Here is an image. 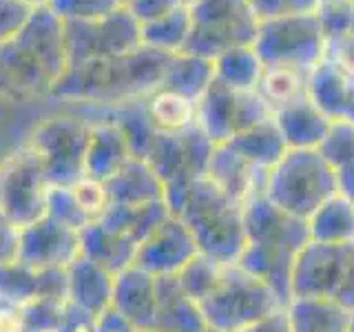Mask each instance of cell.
I'll return each mask as SVG.
<instances>
[{
    "mask_svg": "<svg viewBox=\"0 0 354 332\" xmlns=\"http://www.w3.org/2000/svg\"><path fill=\"white\" fill-rule=\"evenodd\" d=\"M66 66L64 22L47 5L36 7L16 36L0 44V98L31 102L51 95Z\"/></svg>",
    "mask_w": 354,
    "mask_h": 332,
    "instance_id": "6da1fadb",
    "label": "cell"
},
{
    "mask_svg": "<svg viewBox=\"0 0 354 332\" xmlns=\"http://www.w3.org/2000/svg\"><path fill=\"white\" fill-rule=\"evenodd\" d=\"M173 55L151 47L66 66L53 98L91 107H115L153 93Z\"/></svg>",
    "mask_w": 354,
    "mask_h": 332,
    "instance_id": "7a4b0ae2",
    "label": "cell"
},
{
    "mask_svg": "<svg viewBox=\"0 0 354 332\" xmlns=\"http://www.w3.org/2000/svg\"><path fill=\"white\" fill-rule=\"evenodd\" d=\"M243 246L237 264L290 302V277L299 250L310 241L308 221L283 213L263 191L243 199Z\"/></svg>",
    "mask_w": 354,
    "mask_h": 332,
    "instance_id": "3957f363",
    "label": "cell"
},
{
    "mask_svg": "<svg viewBox=\"0 0 354 332\" xmlns=\"http://www.w3.org/2000/svg\"><path fill=\"white\" fill-rule=\"evenodd\" d=\"M164 202L171 215L182 219V224L191 230L199 255L224 266L237 264L246 246L241 202L226 195L206 175H199L184 186L166 188Z\"/></svg>",
    "mask_w": 354,
    "mask_h": 332,
    "instance_id": "277c9868",
    "label": "cell"
},
{
    "mask_svg": "<svg viewBox=\"0 0 354 332\" xmlns=\"http://www.w3.org/2000/svg\"><path fill=\"white\" fill-rule=\"evenodd\" d=\"M263 195L283 213L308 219L321 204L337 195L335 169L317 149H288L266 173Z\"/></svg>",
    "mask_w": 354,
    "mask_h": 332,
    "instance_id": "5b68a950",
    "label": "cell"
},
{
    "mask_svg": "<svg viewBox=\"0 0 354 332\" xmlns=\"http://www.w3.org/2000/svg\"><path fill=\"white\" fill-rule=\"evenodd\" d=\"M197 304L206 326L217 332H235L286 308V302L270 286L243 270L239 264L221 266L215 284Z\"/></svg>",
    "mask_w": 354,
    "mask_h": 332,
    "instance_id": "8992f818",
    "label": "cell"
},
{
    "mask_svg": "<svg viewBox=\"0 0 354 332\" xmlns=\"http://www.w3.org/2000/svg\"><path fill=\"white\" fill-rule=\"evenodd\" d=\"M292 297L324 299L354 313V241L324 243L310 239L292 266Z\"/></svg>",
    "mask_w": 354,
    "mask_h": 332,
    "instance_id": "52a82bcc",
    "label": "cell"
},
{
    "mask_svg": "<svg viewBox=\"0 0 354 332\" xmlns=\"http://www.w3.org/2000/svg\"><path fill=\"white\" fill-rule=\"evenodd\" d=\"M191 9V36L182 53L215 60L230 49L252 47L259 20L248 0H195Z\"/></svg>",
    "mask_w": 354,
    "mask_h": 332,
    "instance_id": "ba28073f",
    "label": "cell"
},
{
    "mask_svg": "<svg viewBox=\"0 0 354 332\" xmlns=\"http://www.w3.org/2000/svg\"><path fill=\"white\" fill-rule=\"evenodd\" d=\"M326 31L319 14H295L259 22L252 49L263 64L313 73L326 58Z\"/></svg>",
    "mask_w": 354,
    "mask_h": 332,
    "instance_id": "9c48e42d",
    "label": "cell"
},
{
    "mask_svg": "<svg viewBox=\"0 0 354 332\" xmlns=\"http://www.w3.org/2000/svg\"><path fill=\"white\" fill-rule=\"evenodd\" d=\"M91 138V122L58 116L40 122L25 144L38 155L51 186H71L84 177V155Z\"/></svg>",
    "mask_w": 354,
    "mask_h": 332,
    "instance_id": "30bf717a",
    "label": "cell"
},
{
    "mask_svg": "<svg viewBox=\"0 0 354 332\" xmlns=\"http://www.w3.org/2000/svg\"><path fill=\"white\" fill-rule=\"evenodd\" d=\"M49 188L44 166L29 144L0 160V210L20 228L47 215Z\"/></svg>",
    "mask_w": 354,
    "mask_h": 332,
    "instance_id": "8fae6325",
    "label": "cell"
},
{
    "mask_svg": "<svg viewBox=\"0 0 354 332\" xmlns=\"http://www.w3.org/2000/svg\"><path fill=\"white\" fill-rule=\"evenodd\" d=\"M64 47L69 66L122 55L144 47L142 25L122 5L102 18L64 22Z\"/></svg>",
    "mask_w": 354,
    "mask_h": 332,
    "instance_id": "7c38bea8",
    "label": "cell"
},
{
    "mask_svg": "<svg viewBox=\"0 0 354 332\" xmlns=\"http://www.w3.org/2000/svg\"><path fill=\"white\" fill-rule=\"evenodd\" d=\"M215 144L197 127L180 133H158L149 149L147 162L160 177L164 188L180 186L206 175Z\"/></svg>",
    "mask_w": 354,
    "mask_h": 332,
    "instance_id": "4fadbf2b",
    "label": "cell"
},
{
    "mask_svg": "<svg viewBox=\"0 0 354 332\" xmlns=\"http://www.w3.org/2000/svg\"><path fill=\"white\" fill-rule=\"evenodd\" d=\"M80 255V232L49 215L20 228L18 261L31 268H69Z\"/></svg>",
    "mask_w": 354,
    "mask_h": 332,
    "instance_id": "5bb4252c",
    "label": "cell"
},
{
    "mask_svg": "<svg viewBox=\"0 0 354 332\" xmlns=\"http://www.w3.org/2000/svg\"><path fill=\"white\" fill-rule=\"evenodd\" d=\"M195 255L199 250L191 230L182 224V219L169 215L138 246L136 266L153 277L177 275Z\"/></svg>",
    "mask_w": 354,
    "mask_h": 332,
    "instance_id": "9a60e30c",
    "label": "cell"
},
{
    "mask_svg": "<svg viewBox=\"0 0 354 332\" xmlns=\"http://www.w3.org/2000/svg\"><path fill=\"white\" fill-rule=\"evenodd\" d=\"M66 288H69L66 268L38 270L22 261L0 266V302L22 306L40 297L66 299Z\"/></svg>",
    "mask_w": 354,
    "mask_h": 332,
    "instance_id": "2e32d148",
    "label": "cell"
},
{
    "mask_svg": "<svg viewBox=\"0 0 354 332\" xmlns=\"http://www.w3.org/2000/svg\"><path fill=\"white\" fill-rule=\"evenodd\" d=\"M155 277L140 266H129L115 275L113 282V299L111 308L124 317L129 324L140 332H151L155 328Z\"/></svg>",
    "mask_w": 354,
    "mask_h": 332,
    "instance_id": "e0dca14e",
    "label": "cell"
},
{
    "mask_svg": "<svg viewBox=\"0 0 354 332\" xmlns=\"http://www.w3.org/2000/svg\"><path fill=\"white\" fill-rule=\"evenodd\" d=\"M155 328L158 332H204L206 319L199 304L188 295L175 275L155 277Z\"/></svg>",
    "mask_w": 354,
    "mask_h": 332,
    "instance_id": "ac0fdd59",
    "label": "cell"
},
{
    "mask_svg": "<svg viewBox=\"0 0 354 332\" xmlns=\"http://www.w3.org/2000/svg\"><path fill=\"white\" fill-rule=\"evenodd\" d=\"M266 173L250 166L230 144H215L206 166V177L213 180L221 191L243 204V199L252 193L263 191Z\"/></svg>",
    "mask_w": 354,
    "mask_h": 332,
    "instance_id": "d6986e66",
    "label": "cell"
},
{
    "mask_svg": "<svg viewBox=\"0 0 354 332\" xmlns=\"http://www.w3.org/2000/svg\"><path fill=\"white\" fill-rule=\"evenodd\" d=\"M69 288H66V299L71 304L84 308L86 313L93 317H100L106 308H111V299H113V282L115 275L109 273L102 266L86 257H77L69 268Z\"/></svg>",
    "mask_w": 354,
    "mask_h": 332,
    "instance_id": "ffe728a7",
    "label": "cell"
},
{
    "mask_svg": "<svg viewBox=\"0 0 354 332\" xmlns=\"http://www.w3.org/2000/svg\"><path fill=\"white\" fill-rule=\"evenodd\" d=\"M109 202L140 206L164 199V184L147 160L131 158L104 182Z\"/></svg>",
    "mask_w": 354,
    "mask_h": 332,
    "instance_id": "44dd1931",
    "label": "cell"
},
{
    "mask_svg": "<svg viewBox=\"0 0 354 332\" xmlns=\"http://www.w3.org/2000/svg\"><path fill=\"white\" fill-rule=\"evenodd\" d=\"M272 118L281 131L288 149H317L332 122L310 100V95L274 111Z\"/></svg>",
    "mask_w": 354,
    "mask_h": 332,
    "instance_id": "7402d4cb",
    "label": "cell"
},
{
    "mask_svg": "<svg viewBox=\"0 0 354 332\" xmlns=\"http://www.w3.org/2000/svg\"><path fill=\"white\" fill-rule=\"evenodd\" d=\"M197 129L213 144H224L237 133V91L213 80L197 100Z\"/></svg>",
    "mask_w": 354,
    "mask_h": 332,
    "instance_id": "603a6c76",
    "label": "cell"
},
{
    "mask_svg": "<svg viewBox=\"0 0 354 332\" xmlns=\"http://www.w3.org/2000/svg\"><path fill=\"white\" fill-rule=\"evenodd\" d=\"M131 158L133 155L129 151V144L115 124H111L106 120L91 124V138H88V147L84 155L86 177L106 182Z\"/></svg>",
    "mask_w": 354,
    "mask_h": 332,
    "instance_id": "cb8c5ba5",
    "label": "cell"
},
{
    "mask_svg": "<svg viewBox=\"0 0 354 332\" xmlns=\"http://www.w3.org/2000/svg\"><path fill=\"white\" fill-rule=\"evenodd\" d=\"M80 250L82 257L91 259L109 273L118 275L136 264L138 243L106 230L100 221H91V224L80 230Z\"/></svg>",
    "mask_w": 354,
    "mask_h": 332,
    "instance_id": "d4e9b609",
    "label": "cell"
},
{
    "mask_svg": "<svg viewBox=\"0 0 354 332\" xmlns=\"http://www.w3.org/2000/svg\"><path fill=\"white\" fill-rule=\"evenodd\" d=\"M171 215L169 206L164 199L151 204H140V206H124V204H109L104 215L97 221L106 230L122 235L131 241H136L138 246L147 239L151 232L158 228L162 221Z\"/></svg>",
    "mask_w": 354,
    "mask_h": 332,
    "instance_id": "484cf974",
    "label": "cell"
},
{
    "mask_svg": "<svg viewBox=\"0 0 354 332\" xmlns=\"http://www.w3.org/2000/svg\"><path fill=\"white\" fill-rule=\"evenodd\" d=\"M226 144H230L250 166L261 171H270L288 151L274 118H268L259 122V124L235 133Z\"/></svg>",
    "mask_w": 354,
    "mask_h": 332,
    "instance_id": "4316f807",
    "label": "cell"
},
{
    "mask_svg": "<svg viewBox=\"0 0 354 332\" xmlns=\"http://www.w3.org/2000/svg\"><path fill=\"white\" fill-rule=\"evenodd\" d=\"M290 332H348L352 313L324 299L292 297L286 304Z\"/></svg>",
    "mask_w": 354,
    "mask_h": 332,
    "instance_id": "83f0119b",
    "label": "cell"
},
{
    "mask_svg": "<svg viewBox=\"0 0 354 332\" xmlns=\"http://www.w3.org/2000/svg\"><path fill=\"white\" fill-rule=\"evenodd\" d=\"M109 118L106 122L115 124L118 131L124 136L129 151L133 158L138 160H147L149 149L158 136V127L153 124V120L149 116L147 109V98L140 100H131V102H122L115 107H109Z\"/></svg>",
    "mask_w": 354,
    "mask_h": 332,
    "instance_id": "f1b7e54d",
    "label": "cell"
},
{
    "mask_svg": "<svg viewBox=\"0 0 354 332\" xmlns=\"http://www.w3.org/2000/svg\"><path fill=\"white\" fill-rule=\"evenodd\" d=\"M310 239L324 243H348L354 241V202L332 195L321 204L308 219Z\"/></svg>",
    "mask_w": 354,
    "mask_h": 332,
    "instance_id": "f546056e",
    "label": "cell"
},
{
    "mask_svg": "<svg viewBox=\"0 0 354 332\" xmlns=\"http://www.w3.org/2000/svg\"><path fill=\"white\" fill-rule=\"evenodd\" d=\"M213 80H215L213 60L199 58V55L193 53H177L169 60V66H166L160 86L171 89V91L182 93L197 102Z\"/></svg>",
    "mask_w": 354,
    "mask_h": 332,
    "instance_id": "4dcf8cb0",
    "label": "cell"
},
{
    "mask_svg": "<svg viewBox=\"0 0 354 332\" xmlns=\"http://www.w3.org/2000/svg\"><path fill=\"white\" fill-rule=\"evenodd\" d=\"M147 109L153 124L162 133H180L197 127V102L171 89L158 86L149 93Z\"/></svg>",
    "mask_w": 354,
    "mask_h": 332,
    "instance_id": "1f68e13d",
    "label": "cell"
},
{
    "mask_svg": "<svg viewBox=\"0 0 354 332\" xmlns=\"http://www.w3.org/2000/svg\"><path fill=\"white\" fill-rule=\"evenodd\" d=\"M308 84H310V73L306 71L290 69V66L263 64V71L254 91L266 100V104L274 113V111L306 98Z\"/></svg>",
    "mask_w": 354,
    "mask_h": 332,
    "instance_id": "d6a6232c",
    "label": "cell"
},
{
    "mask_svg": "<svg viewBox=\"0 0 354 332\" xmlns=\"http://www.w3.org/2000/svg\"><path fill=\"white\" fill-rule=\"evenodd\" d=\"M191 27H193L191 9H188V5H180L173 11H169L166 16L142 25V42L144 47L158 49L169 55H177L186 49Z\"/></svg>",
    "mask_w": 354,
    "mask_h": 332,
    "instance_id": "836d02e7",
    "label": "cell"
},
{
    "mask_svg": "<svg viewBox=\"0 0 354 332\" xmlns=\"http://www.w3.org/2000/svg\"><path fill=\"white\" fill-rule=\"evenodd\" d=\"M215 80L232 91H254L263 71V62L252 47L230 49L213 60Z\"/></svg>",
    "mask_w": 354,
    "mask_h": 332,
    "instance_id": "e575fe53",
    "label": "cell"
},
{
    "mask_svg": "<svg viewBox=\"0 0 354 332\" xmlns=\"http://www.w3.org/2000/svg\"><path fill=\"white\" fill-rule=\"evenodd\" d=\"M317 151L332 169L352 162L354 160V122L332 120L324 140L319 142Z\"/></svg>",
    "mask_w": 354,
    "mask_h": 332,
    "instance_id": "d590c367",
    "label": "cell"
},
{
    "mask_svg": "<svg viewBox=\"0 0 354 332\" xmlns=\"http://www.w3.org/2000/svg\"><path fill=\"white\" fill-rule=\"evenodd\" d=\"M221 266L224 264H217L215 259L206 257V255H195L175 277L180 279L184 290L191 295L195 302H199V299L210 290V286L215 284Z\"/></svg>",
    "mask_w": 354,
    "mask_h": 332,
    "instance_id": "8d00e7d4",
    "label": "cell"
},
{
    "mask_svg": "<svg viewBox=\"0 0 354 332\" xmlns=\"http://www.w3.org/2000/svg\"><path fill=\"white\" fill-rule=\"evenodd\" d=\"M66 299H55V297H40L33 299L29 304L20 306L22 313V326L25 332H55L62 317Z\"/></svg>",
    "mask_w": 354,
    "mask_h": 332,
    "instance_id": "74e56055",
    "label": "cell"
},
{
    "mask_svg": "<svg viewBox=\"0 0 354 332\" xmlns=\"http://www.w3.org/2000/svg\"><path fill=\"white\" fill-rule=\"evenodd\" d=\"M47 215L58 219L60 224L80 232L84 226L91 224V219L77 204L71 186H51L47 195Z\"/></svg>",
    "mask_w": 354,
    "mask_h": 332,
    "instance_id": "f35d334b",
    "label": "cell"
},
{
    "mask_svg": "<svg viewBox=\"0 0 354 332\" xmlns=\"http://www.w3.org/2000/svg\"><path fill=\"white\" fill-rule=\"evenodd\" d=\"M62 22L102 18L122 7L120 0H51L47 5Z\"/></svg>",
    "mask_w": 354,
    "mask_h": 332,
    "instance_id": "ab89813d",
    "label": "cell"
},
{
    "mask_svg": "<svg viewBox=\"0 0 354 332\" xmlns=\"http://www.w3.org/2000/svg\"><path fill=\"white\" fill-rule=\"evenodd\" d=\"M71 191L77 199V204L82 206V210L88 215L91 221H97L104 215V210L109 208V193L104 182L93 180V177H82L75 184H71Z\"/></svg>",
    "mask_w": 354,
    "mask_h": 332,
    "instance_id": "60d3db41",
    "label": "cell"
},
{
    "mask_svg": "<svg viewBox=\"0 0 354 332\" xmlns=\"http://www.w3.org/2000/svg\"><path fill=\"white\" fill-rule=\"evenodd\" d=\"M248 5L259 22L317 11V0H248Z\"/></svg>",
    "mask_w": 354,
    "mask_h": 332,
    "instance_id": "b9f144b4",
    "label": "cell"
},
{
    "mask_svg": "<svg viewBox=\"0 0 354 332\" xmlns=\"http://www.w3.org/2000/svg\"><path fill=\"white\" fill-rule=\"evenodd\" d=\"M33 9L36 7L22 3V0H0V44L16 36L33 14Z\"/></svg>",
    "mask_w": 354,
    "mask_h": 332,
    "instance_id": "7bdbcfd3",
    "label": "cell"
},
{
    "mask_svg": "<svg viewBox=\"0 0 354 332\" xmlns=\"http://www.w3.org/2000/svg\"><path fill=\"white\" fill-rule=\"evenodd\" d=\"M326 60L335 62L343 71L354 73V31L330 38L326 44Z\"/></svg>",
    "mask_w": 354,
    "mask_h": 332,
    "instance_id": "ee69618b",
    "label": "cell"
},
{
    "mask_svg": "<svg viewBox=\"0 0 354 332\" xmlns=\"http://www.w3.org/2000/svg\"><path fill=\"white\" fill-rule=\"evenodd\" d=\"M180 5L182 0H129L124 7L140 20V25H147V22L166 16Z\"/></svg>",
    "mask_w": 354,
    "mask_h": 332,
    "instance_id": "f6af8a7d",
    "label": "cell"
},
{
    "mask_svg": "<svg viewBox=\"0 0 354 332\" xmlns=\"http://www.w3.org/2000/svg\"><path fill=\"white\" fill-rule=\"evenodd\" d=\"M95 319L91 313H86L84 308L71 304L69 299L64 302L62 308V317H60V324L55 332H93L95 328Z\"/></svg>",
    "mask_w": 354,
    "mask_h": 332,
    "instance_id": "bcb514c9",
    "label": "cell"
},
{
    "mask_svg": "<svg viewBox=\"0 0 354 332\" xmlns=\"http://www.w3.org/2000/svg\"><path fill=\"white\" fill-rule=\"evenodd\" d=\"M18 246H20V226L14 224L0 210V266L18 261Z\"/></svg>",
    "mask_w": 354,
    "mask_h": 332,
    "instance_id": "7dc6e473",
    "label": "cell"
},
{
    "mask_svg": "<svg viewBox=\"0 0 354 332\" xmlns=\"http://www.w3.org/2000/svg\"><path fill=\"white\" fill-rule=\"evenodd\" d=\"M235 332H290V324H288V315H286V308L281 310H274V313L266 315L252 324L243 326Z\"/></svg>",
    "mask_w": 354,
    "mask_h": 332,
    "instance_id": "c3c4849f",
    "label": "cell"
},
{
    "mask_svg": "<svg viewBox=\"0 0 354 332\" xmlns=\"http://www.w3.org/2000/svg\"><path fill=\"white\" fill-rule=\"evenodd\" d=\"M93 332H140L133 324L122 317L118 310L106 308L102 315L95 319V328Z\"/></svg>",
    "mask_w": 354,
    "mask_h": 332,
    "instance_id": "681fc988",
    "label": "cell"
},
{
    "mask_svg": "<svg viewBox=\"0 0 354 332\" xmlns=\"http://www.w3.org/2000/svg\"><path fill=\"white\" fill-rule=\"evenodd\" d=\"M0 332H25L20 306L0 302Z\"/></svg>",
    "mask_w": 354,
    "mask_h": 332,
    "instance_id": "f907efd6",
    "label": "cell"
},
{
    "mask_svg": "<svg viewBox=\"0 0 354 332\" xmlns=\"http://www.w3.org/2000/svg\"><path fill=\"white\" fill-rule=\"evenodd\" d=\"M335 177H337V193L354 202V160L343 166H337Z\"/></svg>",
    "mask_w": 354,
    "mask_h": 332,
    "instance_id": "816d5d0a",
    "label": "cell"
},
{
    "mask_svg": "<svg viewBox=\"0 0 354 332\" xmlns=\"http://www.w3.org/2000/svg\"><path fill=\"white\" fill-rule=\"evenodd\" d=\"M22 3H27L31 7H44V5H49L51 0H22Z\"/></svg>",
    "mask_w": 354,
    "mask_h": 332,
    "instance_id": "f5cc1de1",
    "label": "cell"
},
{
    "mask_svg": "<svg viewBox=\"0 0 354 332\" xmlns=\"http://www.w3.org/2000/svg\"><path fill=\"white\" fill-rule=\"evenodd\" d=\"M348 332H354V313H352V317H350V328H348Z\"/></svg>",
    "mask_w": 354,
    "mask_h": 332,
    "instance_id": "db71d44e",
    "label": "cell"
},
{
    "mask_svg": "<svg viewBox=\"0 0 354 332\" xmlns=\"http://www.w3.org/2000/svg\"><path fill=\"white\" fill-rule=\"evenodd\" d=\"M195 0H182V5H193Z\"/></svg>",
    "mask_w": 354,
    "mask_h": 332,
    "instance_id": "11a10c76",
    "label": "cell"
},
{
    "mask_svg": "<svg viewBox=\"0 0 354 332\" xmlns=\"http://www.w3.org/2000/svg\"><path fill=\"white\" fill-rule=\"evenodd\" d=\"M204 332H217V330H213V328H206Z\"/></svg>",
    "mask_w": 354,
    "mask_h": 332,
    "instance_id": "9f6ffc18",
    "label": "cell"
},
{
    "mask_svg": "<svg viewBox=\"0 0 354 332\" xmlns=\"http://www.w3.org/2000/svg\"><path fill=\"white\" fill-rule=\"evenodd\" d=\"M120 3H122V5H127V3H129V0H120Z\"/></svg>",
    "mask_w": 354,
    "mask_h": 332,
    "instance_id": "6f0895ef",
    "label": "cell"
},
{
    "mask_svg": "<svg viewBox=\"0 0 354 332\" xmlns=\"http://www.w3.org/2000/svg\"><path fill=\"white\" fill-rule=\"evenodd\" d=\"M151 332H158V330H151Z\"/></svg>",
    "mask_w": 354,
    "mask_h": 332,
    "instance_id": "680465c9",
    "label": "cell"
}]
</instances>
